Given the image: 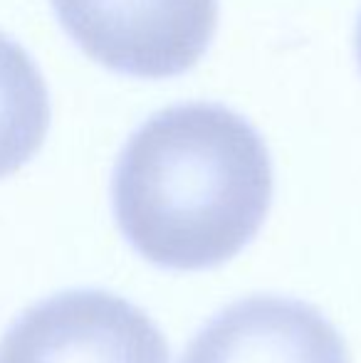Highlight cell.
<instances>
[{"instance_id": "obj_1", "label": "cell", "mask_w": 361, "mask_h": 363, "mask_svg": "<svg viewBox=\"0 0 361 363\" xmlns=\"http://www.w3.org/2000/svg\"><path fill=\"white\" fill-rule=\"evenodd\" d=\"M272 203L262 136L221 104L156 111L129 136L111 178L121 235L151 264L208 269L257 235Z\"/></svg>"}, {"instance_id": "obj_2", "label": "cell", "mask_w": 361, "mask_h": 363, "mask_svg": "<svg viewBox=\"0 0 361 363\" xmlns=\"http://www.w3.org/2000/svg\"><path fill=\"white\" fill-rule=\"evenodd\" d=\"M65 33L116 74L169 79L206 55L218 0H50Z\"/></svg>"}, {"instance_id": "obj_3", "label": "cell", "mask_w": 361, "mask_h": 363, "mask_svg": "<svg viewBox=\"0 0 361 363\" xmlns=\"http://www.w3.org/2000/svg\"><path fill=\"white\" fill-rule=\"evenodd\" d=\"M0 363H169V344L151 316L124 296L67 289L10 324Z\"/></svg>"}, {"instance_id": "obj_4", "label": "cell", "mask_w": 361, "mask_h": 363, "mask_svg": "<svg viewBox=\"0 0 361 363\" xmlns=\"http://www.w3.org/2000/svg\"><path fill=\"white\" fill-rule=\"evenodd\" d=\"M181 363H349V351L312 304L257 294L218 311L191 339Z\"/></svg>"}, {"instance_id": "obj_5", "label": "cell", "mask_w": 361, "mask_h": 363, "mask_svg": "<svg viewBox=\"0 0 361 363\" xmlns=\"http://www.w3.org/2000/svg\"><path fill=\"white\" fill-rule=\"evenodd\" d=\"M50 129V94L35 60L0 33V178L23 168Z\"/></svg>"}, {"instance_id": "obj_6", "label": "cell", "mask_w": 361, "mask_h": 363, "mask_svg": "<svg viewBox=\"0 0 361 363\" xmlns=\"http://www.w3.org/2000/svg\"><path fill=\"white\" fill-rule=\"evenodd\" d=\"M357 55H359V65H361V15H359V25H357Z\"/></svg>"}]
</instances>
